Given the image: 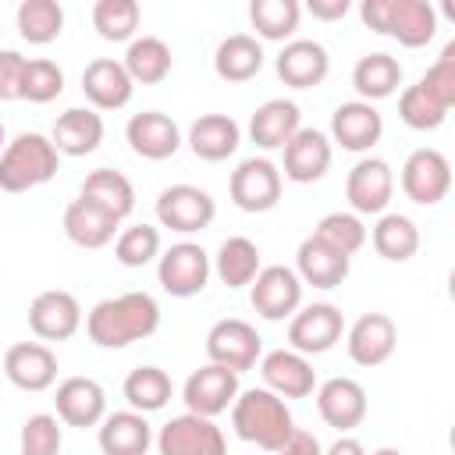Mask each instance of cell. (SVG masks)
<instances>
[{
	"label": "cell",
	"instance_id": "obj_49",
	"mask_svg": "<svg viewBox=\"0 0 455 455\" xmlns=\"http://www.w3.org/2000/svg\"><path fill=\"white\" fill-rule=\"evenodd\" d=\"M274 455H323V444L316 441V434H309V430H299V427H295Z\"/></svg>",
	"mask_w": 455,
	"mask_h": 455
},
{
	"label": "cell",
	"instance_id": "obj_52",
	"mask_svg": "<svg viewBox=\"0 0 455 455\" xmlns=\"http://www.w3.org/2000/svg\"><path fill=\"white\" fill-rule=\"evenodd\" d=\"M370 455H402L398 448H377V451H370Z\"/></svg>",
	"mask_w": 455,
	"mask_h": 455
},
{
	"label": "cell",
	"instance_id": "obj_21",
	"mask_svg": "<svg viewBox=\"0 0 455 455\" xmlns=\"http://www.w3.org/2000/svg\"><path fill=\"white\" fill-rule=\"evenodd\" d=\"M57 419L68 427H100L107 416V391L92 377H64L53 391Z\"/></svg>",
	"mask_w": 455,
	"mask_h": 455
},
{
	"label": "cell",
	"instance_id": "obj_29",
	"mask_svg": "<svg viewBox=\"0 0 455 455\" xmlns=\"http://www.w3.org/2000/svg\"><path fill=\"white\" fill-rule=\"evenodd\" d=\"M117 228H121L117 217H110L107 210L92 206L82 196L71 199L68 210H64V235L78 249H103V245H110L117 238Z\"/></svg>",
	"mask_w": 455,
	"mask_h": 455
},
{
	"label": "cell",
	"instance_id": "obj_11",
	"mask_svg": "<svg viewBox=\"0 0 455 455\" xmlns=\"http://www.w3.org/2000/svg\"><path fill=\"white\" fill-rule=\"evenodd\" d=\"M249 302L270 323L291 320V313L302 306V281L291 267H281V263L263 267L249 284Z\"/></svg>",
	"mask_w": 455,
	"mask_h": 455
},
{
	"label": "cell",
	"instance_id": "obj_2",
	"mask_svg": "<svg viewBox=\"0 0 455 455\" xmlns=\"http://www.w3.org/2000/svg\"><path fill=\"white\" fill-rule=\"evenodd\" d=\"M231 427L242 441H249L263 451H277L284 444V437L295 430V419H291L288 402L277 398L274 391L245 387L231 402Z\"/></svg>",
	"mask_w": 455,
	"mask_h": 455
},
{
	"label": "cell",
	"instance_id": "obj_39",
	"mask_svg": "<svg viewBox=\"0 0 455 455\" xmlns=\"http://www.w3.org/2000/svg\"><path fill=\"white\" fill-rule=\"evenodd\" d=\"M302 18V4L299 0H252L249 4V21L256 28L259 39L270 43H284L295 36Z\"/></svg>",
	"mask_w": 455,
	"mask_h": 455
},
{
	"label": "cell",
	"instance_id": "obj_18",
	"mask_svg": "<svg viewBox=\"0 0 455 455\" xmlns=\"http://www.w3.org/2000/svg\"><path fill=\"white\" fill-rule=\"evenodd\" d=\"M345 345H348V359L355 366H380L395 355V345H398V327L387 313H363L348 334H345Z\"/></svg>",
	"mask_w": 455,
	"mask_h": 455
},
{
	"label": "cell",
	"instance_id": "obj_41",
	"mask_svg": "<svg viewBox=\"0 0 455 455\" xmlns=\"http://www.w3.org/2000/svg\"><path fill=\"white\" fill-rule=\"evenodd\" d=\"M142 7L135 0H96L92 4V28L107 43H132L139 32Z\"/></svg>",
	"mask_w": 455,
	"mask_h": 455
},
{
	"label": "cell",
	"instance_id": "obj_6",
	"mask_svg": "<svg viewBox=\"0 0 455 455\" xmlns=\"http://www.w3.org/2000/svg\"><path fill=\"white\" fill-rule=\"evenodd\" d=\"M206 355H210V363L231 370V373H245L263 355V338L256 334V327L249 320L224 316L206 334Z\"/></svg>",
	"mask_w": 455,
	"mask_h": 455
},
{
	"label": "cell",
	"instance_id": "obj_16",
	"mask_svg": "<svg viewBox=\"0 0 455 455\" xmlns=\"http://www.w3.org/2000/svg\"><path fill=\"white\" fill-rule=\"evenodd\" d=\"M259 377L277 398H309L316 391V370L295 348H274L259 355Z\"/></svg>",
	"mask_w": 455,
	"mask_h": 455
},
{
	"label": "cell",
	"instance_id": "obj_33",
	"mask_svg": "<svg viewBox=\"0 0 455 455\" xmlns=\"http://www.w3.org/2000/svg\"><path fill=\"white\" fill-rule=\"evenodd\" d=\"M78 196L89 199L92 206L107 210V213L117 217V220H124V217L135 210V188H132V181H128L121 171H110V167L89 171Z\"/></svg>",
	"mask_w": 455,
	"mask_h": 455
},
{
	"label": "cell",
	"instance_id": "obj_30",
	"mask_svg": "<svg viewBox=\"0 0 455 455\" xmlns=\"http://www.w3.org/2000/svg\"><path fill=\"white\" fill-rule=\"evenodd\" d=\"M348 267L352 259L334 252L331 245H323L320 238H302L299 242V252H295V274L302 284H313V288H338L345 277H348Z\"/></svg>",
	"mask_w": 455,
	"mask_h": 455
},
{
	"label": "cell",
	"instance_id": "obj_12",
	"mask_svg": "<svg viewBox=\"0 0 455 455\" xmlns=\"http://www.w3.org/2000/svg\"><path fill=\"white\" fill-rule=\"evenodd\" d=\"M451 188V164L441 149L434 146H423V149H412L402 164V192L419 203V206H434L448 196Z\"/></svg>",
	"mask_w": 455,
	"mask_h": 455
},
{
	"label": "cell",
	"instance_id": "obj_17",
	"mask_svg": "<svg viewBox=\"0 0 455 455\" xmlns=\"http://www.w3.org/2000/svg\"><path fill=\"white\" fill-rule=\"evenodd\" d=\"M384 135V117L366 100L338 103L331 114V139L348 153H370Z\"/></svg>",
	"mask_w": 455,
	"mask_h": 455
},
{
	"label": "cell",
	"instance_id": "obj_37",
	"mask_svg": "<svg viewBox=\"0 0 455 455\" xmlns=\"http://www.w3.org/2000/svg\"><path fill=\"white\" fill-rule=\"evenodd\" d=\"M366 238L373 242L377 256L391 259V263H405L419 249V228L405 213H380V220L373 224V231Z\"/></svg>",
	"mask_w": 455,
	"mask_h": 455
},
{
	"label": "cell",
	"instance_id": "obj_32",
	"mask_svg": "<svg viewBox=\"0 0 455 455\" xmlns=\"http://www.w3.org/2000/svg\"><path fill=\"white\" fill-rule=\"evenodd\" d=\"M263 68V43L249 32H231L228 39L217 43L213 53V71L224 82H249Z\"/></svg>",
	"mask_w": 455,
	"mask_h": 455
},
{
	"label": "cell",
	"instance_id": "obj_20",
	"mask_svg": "<svg viewBox=\"0 0 455 455\" xmlns=\"http://www.w3.org/2000/svg\"><path fill=\"white\" fill-rule=\"evenodd\" d=\"M4 377L21 391H46L57 384V355L43 341H18L4 352Z\"/></svg>",
	"mask_w": 455,
	"mask_h": 455
},
{
	"label": "cell",
	"instance_id": "obj_36",
	"mask_svg": "<svg viewBox=\"0 0 455 455\" xmlns=\"http://www.w3.org/2000/svg\"><path fill=\"white\" fill-rule=\"evenodd\" d=\"M352 85L359 92V100L373 103V100H387L398 92L402 85V64L391 57V53H366L355 60L352 68Z\"/></svg>",
	"mask_w": 455,
	"mask_h": 455
},
{
	"label": "cell",
	"instance_id": "obj_22",
	"mask_svg": "<svg viewBox=\"0 0 455 455\" xmlns=\"http://www.w3.org/2000/svg\"><path fill=\"white\" fill-rule=\"evenodd\" d=\"M124 139H128L132 153L142 156V160H171L181 149L178 124L167 114H160V110L132 114L128 124H124Z\"/></svg>",
	"mask_w": 455,
	"mask_h": 455
},
{
	"label": "cell",
	"instance_id": "obj_3",
	"mask_svg": "<svg viewBox=\"0 0 455 455\" xmlns=\"http://www.w3.org/2000/svg\"><path fill=\"white\" fill-rule=\"evenodd\" d=\"M359 18L377 36L398 39L409 50H419L437 32V11L430 0H363Z\"/></svg>",
	"mask_w": 455,
	"mask_h": 455
},
{
	"label": "cell",
	"instance_id": "obj_51",
	"mask_svg": "<svg viewBox=\"0 0 455 455\" xmlns=\"http://www.w3.org/2000/svg\"><path fill=\"white\" fill-rule=\"evenodd\" d=\"M323 455H366V448L355 441V437H348V434H341L331 448H323Z\"/></svg>",
	"mask_w": 455,
	"mask_h": 455
},
{
	"label": "cell",
	"instance_id": "obj_44",
	"mask_svg": "<svg viewBox=\"0 0 455 455\" xmlns=\"http://www.w3.org/2000/svg\"><path fill=\"white\" fill-rule=\"evenodd\" d=\"M64 92V71L57 60L50 57H32L25 60V75H21V100L28 103H50Z\"/></svg>",
	"mask_w": 455,
	"mask_h": 455
},
{
	"label": "cell",
	"instance_id": "obj_23",
	"mask_svg": "<svg viewBox=\"0 0 455 455\" xmlns=\"http://www.w3.org/2000/svg\"><path fill=\"white\" fill-rule=\"evenodd\" d=\"M284 178L295 181V185H313L327 174L331 167V139L316 128H299L288 142H284Z\"/></svg>",
	"mask_w": 455,
	"mask_h": 455
},
{
	"label": "cell",
	"instance_id": "obj_53",
	"mask_svg": "<svg viewBox=\"0 0 455 455\" xmlns=\"http://www.w3.org/2000/svg\"><path fill=\"white\" fill-rule=\"evenodd\" d=\"M4 146H7V132H4V121H0V153H4Z\"/></svg>",
	"mask_w": 455,
	"mask_h": 455
},
{
	"label": "cell",
	"instance_id": "obj_5",
	"mask_svg": "<svg viewBox=\"0 0 455 455\" xmlns=\"http://www.w3.org/2000/svg\"><path fill=\"white\" fill-rule=\"evenodd\" d=\"M231 203L245 213H267L281 203V171L267 156H245L228 181Z\"/></svg>",
	"mask_w": 455,
	"mask_h": 455
},
{
	"label": "cell",
	"instance_id": "obj_13",
	"mask_svg": "<svg viewBox=\"0 0 455 455\" xmlns=\"http://www.w3.org/2000/svg\"><path fill=\"white\" fill-rule=\"evenodd\" d=\"M238 391H242L238 387V373H231V370H224L217 363H206V366H199V370L188 373V380L181 387V398H185L188 412L213 419V416H220V412L231 409V402L238 398Z\"/></svg>",
	"mask_w": 455,
	"mask_h": 455
},
{
	"label": "cell",
	"instance_id": "obj_25",
	"mask_svg": "<svg viewBox=\"0 0 455 455\" xmlns=\"http://www.w3.org/2000/svg\"><path fill=\"white\" fill-rule=\"evenodd\" d=\"M277 78L291 89H313L327 78L331 71V57L316 39H288L274 60Z\"/></svg>",
	"mask_w": 455,
	"mask_h": 455
},
{
	"label": "cell",
	"instance_id": "obj_31",
	"mask_svg": "<svg viewBox=\"0 0 455 455\" xmlns=\"http://www.w3.org/2000/svg\"><path fill=\"white\" fill-rule=\"evenodd\" d=\"M238 142H242V128L231 114H203L188 128V149L206 164L228 160L238 149Z\"/></svg>",
	"mask_w": 455,
	"mask_h": 455
},
{
	"label": "cell",
	"instance_id": "obj_46",
	"mask_svg": "<svg viewBox=\"0 0 455 455\" xmlns=\"http://www.w3.org/2000/svg\"><path fill=\"white\" fill-rule=\"evenodd\" d=\"M398 117L412 128V132H434L444 124L448 110L441 103H434L419 85H405L398 96Z\"/></svg>",
	"mask_w": 455,
	"mask_h": 455
},
{
	"label": "cell",
	"instance_id": "obj_40",
	"mask_svg": "<svg viewBox=\"0 0 455 455\" xmlns=\"http://www.w3.org/2000/svg\"><path fill=\"white\" fill-rule=\"evenodd\" d=\"M14 21L25 43L46 46L64 32V7L57 0H21Z\"/></svg>",
	"mask_w": 455,
	"mask_h": 455
},
{
	"label": "cell",
	"instance_id": "obj_19",
	"mask_svg": "<svg viewBox=\"0 0 455 455\" xmlns=\"http://www.w3.org/2000/svg\"><path fill=\"white\" fill-rule=\"evenodd\" d=\"M316 412L327 427L348 434L366 419V387L352 377H331L316 387Z\"/></svg>",
	"mask_w": 455,
	"mask_h": 455
},
{
	"label": "cell",
	"instance_id": "obj_8",
	"mask_svg": "<svg viewBox=\"0 0 455 455\" xmlns=\"http://www.w3.org/2000/svg\"><path fill=\"white\" fill-rule=\"evenodd\" d=\"M345 334V316L338 306L331 302H313V306H299L288 320V345L299 355H320L331 352Z\"/></svg>",
	"mask_w": 455,
	"mask_h": 455
},
{
	"label": "cell",
	"instance_id": "obj_50",
	"mask_svg": "<svg viewBox=\"0 0 455 455\" xmlns=\"http://www.w3.org/2000/svg\"><path fill=\"white\" fill-rule=\"evenodd\" d=\"M348 0H309L306 4V11L313 14V18H320V21H341L345 14H348Z\"/></svg>",
	"mask_w": 455,
	"mask_h": 455
},
{
	"label": "cell",
	"instance_id": "obj_48",
	"mask_svg": "<svg viewBox=\"0 0 455 455\" xmlns=\"http://www.w3.org/2000/svg\"><path fill=\"white\" fill-rule=\"evenodd\" d=\"M25 60L18 50H0V100H21V75H25Z\"/></svg>",
	"mask_w": 455,
	"mask_h": 455
},
{
	"label": "cell",
	"instance_id": "obj_47",
	"mask_svg": "<svg viewBox=\"0 0 455 455\" xmlns=\"http://www.w3.org/2000/svg\"><path fill=\"white\" fill-rule=\"evenodd\" d=\"M434 103H441L444 110H451L455 107V43H448L444 50H441V57L427 68V75L416 82Z\"/></svg>",
	"mask_w": 455,
	"mask_h": 455
},
{
	"label": "cell",
	"instance_id": "obj_15",
	"mask_svg": "<svg viewBox=\"0 0 455 455\" xmlns=\"http://www.w3.org/2000/svg\"><path fill=\"white\" fill-rule=\"evenodd\" d=\"M28 327L39 341H68L82 327V306L64 288L39 291L28 302Z\"/></svg>",
	"mask_w": 455,
	"mask_h": 455
},
{
	"label": "cell",
	"instance_id": "obj_14",
	"mask_svg": "<svg viewBox=\"0 0 455 455\" xmlns=\"http://www.w3.org/2000/svg\"><path fill=\"white\" fill-rule=\"evenodd\" d=\"M395 196V171L380 156H363L345 178V199L352 213H384Z\"/></svg>",
	"mask_w": 455,
	"mask_h": 455
},
{
	"label": "cell",
	"instance_id": "obj_27",
	"mask_svg": "<svg viewBox=\"0 0 455 455\" xmlns=\"http://www.w3.org/2000/svg\"><path fill=\"white\" fill-rule=\"evenodd\" d=\"M153 444V427L142 412L121 409L100 419V451L103 455H146Z\"/></svg>",
	"mask_w": 455,
	"mask_h": 455
},
{
	"label": "cell",
	"instance_id": "obj_26",
	"mask_svg": "<svg viewBox=\"0 0 455 455\" xmlns=\"http://www.w3.org/2000/svg\"><path fill=\"white\" fill-rule=\"evenodd\" d=\"M50 142L64 156H89L103 142V117L92 107H68L50 132Z\"/></svg>",
	"mask_w": 455,
	"mask_h": 455
},
{
	"label": "cell",
	"instance_id": "obj_28",
	"mask_svg": "<svg viewBox=\"0 0 455 455\" xmlns=\"http://www.w3.org/2000/svg\"><path fill=\"white\" fill-rule=\"evenodd\" d=\"M302 128V114H299V103L277 96V100H267L252 110L249 117V139L259 146V149H284V142Z\"/></svg>",
	"mask_w": 455,
	"mask_h": 455
},
{
	"label": "cell",
	"instance_id": "obj_24",
	"mask_svg": "<svg viewBox=\"0 0 455 455\" xmlns=\"http://www.w3.org/2000/svg\"><path fill=\"white\" fill-rule=\"evenodd\" d=\"M82 92L92 103V110H121L132 103L135 82L128 78L124 64L114 57H96L82 71Z\"/></svg>",
	"mask_w": 455,
	"mask_h": 455
},
{
	"label": "cell",
	"instance_id": "obj_38",
	"mask_svg": "<svg viewBox=\"0 0 455 455\" xmlns=\"http://www.w3.org/2000/svg\"><path fill=\"white\" fill-rule=\"evenodd\" d=\"M124 402H128V409H135V412H156V409H164L167 402H171V377H167V370H160V366H135L128 377H124Z\"/></svg>",
	"mask_w": 455,
	"mask_h": 455
},
{
	"label": "cell",
	"instance_id": "obj_10",
	"mask_svg": "<svg viewBox=\"0 0 455 455\" xmlns=\"http://www.w3.org/2000/svg\"><path fill=\"white\" fill-rule=\"evenodd\" d=\"M217 217V203L199 185H171L156 196V220L178 235H196L210 228Z\"/></svg>",
	"mask_w": 455,
	"mask_h": 455
},
{
	"label": "cell",
	"instance_id": "obj_42",
	"mask_svg": "<svg viewBox=\"0 0 455 455\" xmlns=\"http://www.w3.org/2000/svg\"><path fill=\"white\" fill-rule=\"evenodd\" d=\"M313 238H320L323 245H331L334 252H341V256L352 259V256L366 245V228H363V220H359L355 213L334 210V213L320 217V224L313 228Z\"/></svg>",
	"mask_w": 455,
	"mask_h": 455
},
{
	"label": "cell",
	"instance_id": "obj_1",
	"mask_svg": "<svg viewBox=\"0 0 455 455\" xmlns=\"http://www.w3.org/2000/svg\"><path fill=\"white\" fill-rule=\"evenodd\" d=\"M160 327V306L149 291H124L96 302L85 313V334L100 348H128Z\"/></svg>",
	"mask_w": 455,
	"mask_h": 455
},
{
	"label": "cell",
	"instance_id": "obj_4",
	"mask_svg": "<svg viewBox=\"0 0 455 455\" xmlns=\"http://www.w3.org/2000/svg\"><path fill=\"white\" fill-rule=\"evenodd\" d=\"M60 171V153L53 149L50 135L21 132L0 153V188L4 192H28L46 185Z\"/></svg>",
	"mask_w": 455,
	"mask_h": 455
},
{
	"label": "cell",
	"instance_id": "obj_7",
	"mask_svg": "<svg viewBox=\"0 0 455 455\" xmlns=\"http://www.w3.org/2000/svg\"><path fill=\"white\" fill-rule=\"evenodd\" d=\"M156 277H160V288L174 299H192L206 288L210 281V256L199 242H178L171 245L167 252L156 256Z\"/></svg>",
	"mask_w": 455,
	"mask_h": 455
},
{
	"label": "cell",
	"instance_id": "obj_45",
	"mask_svg": "<svg viewBox=\"0 0 455 455\" xmlns=\"http://www.w3.org/2000/svg\"><path fill=\"white\" fill-rule=\"evenodd\" d=\"M60 444H64V434L53 412H36L21 423V434H18L21 455H60Z\"/></svg>",
	"mask_w": 455,
	"mask_h": 455
},
{
	"label": "cell",
	"instance_id": "obj_35",
	"mask_svg": "<svg viewBox=\"0 0 455 455\" xmlns=\"http://www.w3.org/2000/svg\"><path fill=\"white\" fill-rule=\"evenodd\" d=\"M121 64H124V71H128V78L135 85H156V82H164L171 75L174 57H171V46L160 36H135L128 43Z\"/></svg>",
	"mask_w": 455,
	"mask_h": 455
},
{
	"label": "cell",
	"instance_id": "obj_43",
	"mask_svg": "<svg viewBox=\"0 0 455 455\" xmlns=\"http://www.w3.org/2000/svg\"><path fill=\"white\" fill-rule=\"evenodd\" d=\"M114 256L121 267H146L160 256V228L153 224H132V228H121L117 238H114Z\"/></svg>",
	"mask_w": 455,
	"mask_h": 455
},
{
	"label": "cell",
	"instance_id": "obj_9",
	"mask_svg": "<svg viewBox=\"0 0 455 455\" xmlns=\"http://www.w3.org/2000/svg\"><path fill=\"white\" fill-rule=\"evenodd\" d=\"M156 451L160 455H228V441L213 419L196 416V412H181L160 427Z\"/></svg>",
	"mask_w": 455,
	"mask_h": 455
},
{
	"label": "cell",
	"instance_id": "obj_34",
	"mask_svg": "<svg viewBox=\"0 0 455 455\" xmlns=\"http://www.w3.org/2000/svg\"><path fill=\"white\" fill-rule=\"evenodd\" d=\"M210 267L217 270V277H220L228 288H245V284H252V277L263 270V256H259V245H256L252 238L231 235V238L220 242V249H217V256H213Z\"/></svg>",
	"mask_w": 455,
	"mask_h": 455
}]
</instances>
